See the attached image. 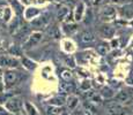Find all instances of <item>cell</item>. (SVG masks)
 Masks as SVG:
<instances>
[{
	"instance_id": "cell-26",
	"label": "cell",
	"mask_w": 133,
	"mask_h": 115,
	"mask_svg": "<svg viewBox=\"0 0 133 115\" xmlns=\"http://www.w3.org/2000/svg\"><path fill=\"white\" fill-rule=\"evenodd\" d=\"M64 103H65V98H64V97H59V96L51 100V104L55 105V106H61Z\"/></svg>"
},
{
	"instance_id": "cell-14",
	"label": "cell",
	"mask_w": 133,
	"mask_h": 115,
	"mask_svg": "<svg viewBox=\"0 0 133 115\" xmlns=\"http://www.w3.org/2000/svg\"><path fill=\"white\" fill-rule=\"evenodd\" d=\"M38 15H39V9L36 8V7H29L24 12V17L27 20H31L34 17L38 16Z\"/></svg>"
},
{
	"instance_id": "cell-5",
	"label": "cell",
	"mask_w": 133,
	"mask_h": 115,
	"mask_svg": "<svg viewBox=\"0 0 133 115\" xmlns=\"http://www.w3.org/2000/svg\"><path fill=\"white\" fill-rule=\"evenodd\" d=\"M5 106H6V108L8 109L11 113H19V112L21 111L22 101L19 97H12L8 100H6Z\"/></svg>"
},
{
	"instance_id": "cell-16",
	"label": "cell",
	"mask_w": 133,
	"mask_h": 115,
	"mask_svg": "<svg viewBox=\"0 0 133 115\" xmlns=\"http://www.w3.org/2000/svg\"><path fill=\"white\" fill-rule=\"evenodd\" d=\"M66 103H67V107L70 109H74L79 104V98L76 96H73V94H70L66 99Z\"/></svg>"
},
{
	"instance_id": "cell-12",
	"label": "cell",
	"mask_w": 133,
	"mask_h": 115,
	"mask_svg": "<svg viewBox=\"0 0 133 115\" xmlns=\"http://www.w3.org/2000/svg\"><path fill=\"white\" fill-rule=\"evenodd\" d=\"M96 51L98 54L105 55L107 53H109L110 51V44L107 42H98L96 43Z\"/></svg>"
},
{
	"instance_id": "cell-8",
	"label": "cell",
	"mask_w": 133,
	"mask_h": 115,
	"mask_svg": "<svg viewBox=\"0 0 133 115\" xmlns=\"http://www.w3.org/2000/svg\"><path fill=\"white\" fill-rule=\"evenodd\" d=\"M79 40L83 44H91V43H95L96 38H95V35L90 31V30H83L81 31V34L79 35Z\"/></svg>"
},
{
	"instance_id": "cell-15",
	"label": "cell",
	"mask_w": 133,
	"mask_h": 115,
	"mask_svg": "<svg viewBox=\"0 0 133 115\" xmlns=\"http://www.w3.org/2000/svg\"><path fill=\"white\" fill-rule=\"evenodd\" d=\"M63 30L66 35H73L74 32L78 31V25L74 23H65L63 25Z\"/></svg>"
},
{
	"instance_id": "cell-33",
	"label": "cell",
	"mask_w": 133,
	"mask_h": 115,
	"mask_svg": "<svg viewBox=\"0 0 133 115\" xmlns=\"http://www.w3.org/2000/svg\"><path fill=\"white\" fill-rule=\"evenodd\" d=\"M5 50V46H4V40H2V38L0 37V51H4Z\"/></svg>"
},
{
	"instance_id": "cell-17",
	"label": "cell",
	"mask_w": 133,
	"mask_h": 115,
	"mask_svg": "<svg viewBox=\"0 0 133 115\" xmlns=\"http://www.w3.org/2000/svg\"><path fill=\"white\" fill-rule=\"evenodd\" d=\"M121 14L123 17H125V19H127V20L133 19V9L130 8L129 5H126V6H124L123 8H121Z\"/></svg>"
},
{
	"instance_id": "cell-30",
	"label": "cell",
	"mask_w": 133,
	"mask_h": 115,
	"mask_svg": "<svg viewBox=\"0 0 133 115\" xmlns=\"http://www.w3.org/2000/svg\"><path fill=\"white\" fill-rule=\"evenodd\" d=\"M65 63L67 66H71V67H74V66H75L74 59L72 57H65Z\"/></svg>"
},
{
	"instance_id": "cell-37",
	"label": "cell",
	"mask_w": 133,
	"mask_h": 115,
	"mask_svg": "<svg viewBox=\"0 0 133 115\" xmlns=\"http://www.w3.org/2000/svg\"><path fill=\"white\" fill-rule=\"evenodd\" d=\"M0 115H8L6 113V112H4V109L1 108V107H0Z\"/></svg>"
},
{
	"instance_id": "cell-24",
	"label": "cell",
	"mask_w": 133,
	"mask_h": 115,
	"mask_svg": "<svg viewBox=\"0 0 133 115\" xmlns=\"http://www.w3.org/2000/svg\"><path fill=\"white\" fill-rule=\"evenodd\" d=\"M101 94L104 97V98H112V97L115 96V93L112 92V90L110 88H103L102 89Z\"/></svg>"
},
{
	"instance_id": "cell-29",
	"label": "cell",
	"mask_w": 133,
	"mask_h": 115,
	"mask_svg": "<svg viewBox=\"0 0 133 115\" xmlns=\"http://www.w3.org/2000/svg\"><path fill=\"white\" fill-rule=\"evenodd\" d=\"M80 88H81V90H83V91H88L89 89H90V82L87 81V80H86V81H83Z\"/></svg>"
},
{
	"instance_id": "cell-1",
	"label": "cell",
	"mask_w": 133,
	"mask_h": 115,
	"mask_svg": "<svg viewBox=\"0 0 133 115\" xmlns=\"http://www.w3.org/2000/svg\"><path fill=\"white\" fill-rule=\"evenodd\" d=\"M98 15H99V19L104 23L110 22L116 19L117 9H116V7H114L112 5H104V6L102 7V9L99 11Z\"/></svg>"
},
{
	"instance_id": "cell-3",
	"label": "cell",
	"mask_w": 133,
	"mask_h": 115,
	"mask_svg": "<svg viewBox=\"0 0 133 115\" xmlns=\"http://www.w3.org/2000/svg\"><path fill=\"white\" fill-rule=\"evenodd\" d=\"M43 38V34L39 31H35L32 32V34H30V36L28 37V39L24 42L23 44V50H30V48L35 47L36 45H38L41 43V40H42Z\"/></svg>"
},
{
	"instance_id": "cell-20",
	"label": "cell",
	"mask_w": 133,
	"mask_h": 115,
	"mask_svg": "<svg viewBox=\"0 0 133 115\" xmlns=\"http://www.w3.org/2000/svg\"><path fill=\"white\" fill-rule=\"evenodd\" d=\"M8 53L11 55H15V57H21L22 55V47L19 45H12L8 48Z\"/></svg>"
},
{
	"instance_id": "cell-31",
	"label": "cell",
	"mask_w": 133,
	"mask_h": 115,
	"mask_svg": "<svg viewBox=\"0 0 133 115\" xmlns=\"http://www.w3.org/2000/svg\"><path fill=\"white\" fill-rule=\"evenodd\" d=\"M91 4L94 6H101V5L105 4V0H91Z\"/></svg>"
},
{
	"instance_id": "cell-10",
	"label": "cell",
	"mask_w": 133,
	"mask_h": 115,
	"mask_svg": "<svg viewBox=\"0 0 133 115\" xmlns=\"http://www.w3.org/2000/svg\"><path fill=\"white\" fill-rule=\"evenodd\" d=\"M49 23V14H42L38 19H35L34 21L31 22V25L36 28H41V27H44Z\"/></svg>"
},
{
	"instance_id": "cell-19",
	"label": "cell",
	"mask_w": 133,
	"mask_h": 115,
	"mask_svg": "<svg viewBox=\"0 0 133 115\" xmlns=\"http://www.w3.org/2000/svg\"><path fill=\"white\" fill-rule=\"evenodd\" d=\"M130 98H131L130 93H129L127 91H125V90L119 91L118 93L116 94V99L119 101V103H125V101H127Z\"/></svg>"
},
{
	"instance_id": "cell-6",
	"label": "cell",
	"mask_w": 133,
	"mask_h": 115,
	"mask_svg": "<svg viewBox=\"0 0 133 115\" xmlns=\"http://www.w3.org/2000/svg\"><path fill=\"white\" fill-rule=\"evenodd\" d=\"M115 28L108 23H103L98 27V35L104 39H112L115 37Z\"/></svg>"
},
{
	"instance_id": "cell-36",
	"label": "cell",
	"mask_w": 133,
	"mask_h": 115,
	"mask_svg": "<svg viewBox=\"0 0 133 115\" xmlns=\"http://www.w3.org/2000/svg\"><path fill=\"white\" fill-rule=\"evenodd\" d=\"M21 1L23 2V4H31L34 0H21Z\"/></svg>"
},
{
	"instance_id": "cell-4",
	"label": "cell",
	"mask_w": 133,
	"mask_h": 115,
	"mask_svg": "<svg viewBox=\"0 0 133 115\" xmlns=\"http://www.w3.org/2000/svg\"><path fill=\"white\" fill-rule=\"evenodd\" d=\"M0 66L6 67L8 69H14L20 67V61L14 57L9 55H0Z\"/></svg>"
},
{
	"instance_id": "cell-18",
	"label": "cell",
	"mask_w": 133,
	"mask_h": 115,
	"mask_svg": "<svg viewBox=\"0 0 133 115\" xmlns=\"http://www.w3.org/2000/svg\"><path fill=\"white\" fill-rule=\"evenodd\" d=\"M45 113L46 115H61V108L59 106H48L45 108Z\"/></svg>"
},
{
	"instance_id": "cell-25",
	"label": "cell",
	"mask_w": 133,
	"mask_h": 115,
	"mask_svg": "<svg viewBox=\"0 0 133 115\" xmlns=\"http://www.w3.org/2000/svg\"><path fill=\"white\" fill-rule=\"evenodd\" d=\"M49 35L51 36L52 38H59L60 37V30L58 27H53L50 29V31H49Z\"/></svg>"
},
{
	"instance_id": "cell-2",
	"label": "cell",
	"mask_w": 133,
	"mask_h": 115,
	"mask_svg": "<svg viewBox=\"0 0 133 115\" xmlns=\"http://www.w3.org/2000/svg\"><path fill=\"white\" fill-rule=\"evenodd\" d=\"M20 73L14 69H7L5 70L4 74V82H5V86L6 88H12L15 84L19 83L20 81Z\"/></svg>"
},
{
	"instance_id": "cell-39",
	"label": "cell",
	"mask_w": 133,
	"mask_h": 115,
	"mask_svg": "<svg viewBox=\"0 0 133 115\" xmlns=\"http://www.w3.org/2000/svg\"><path fill=\"white\" fill-rule=\"evenodd\" d=\"M125 115H133V113H126Z\"/></svg>"
},
{
	"instance_id": "cell-23",
	"label": "cell",
	"mask_w": 133,
	"mask_h": 115,
	"mask_svg": "<svg viewBox=\"0 0 133 115\" xmlns=\"http://www.w3.org/2000/svg\"><path fill=\"white\" fill-rule=\"evenodd\" d=\"M11 19H12V9L7 7V8H5L4 14H2V20H4L5 23H7L11 21Z\"/></svg>"
},
{
	"instance_id": "cell-28",
	"label": "cell",
	"mask_w": 133,
	"mask_h": 115,
	"mask_svg": "<svg viewBox=\"0 0 133 115\" xmlns=\"http://www.w3.org/2000/svg\"><path fill=\"white\" fill-rule=\"evenodd\" d=\"M25 108H27V112L29 115H37L36 108H35L32 105H30L29 103H25Z\"/></svg>"
},
{
	"instance_id": "cell-35",
	"label": "cell",
	"mask_w": 133,
	"mask_h": 115,
	"mask_svg": "<svg viewBox=\"0 0 133 115\" xmlns=\"http://www.w3.org/2000/svg\"><path fill=\"white\" fill-rule=\"evenodd\" d=\"M2 77H4V74H2V71H1V69H0V89H1V83H2Z\"/></svg>"
},
{
	"instance_id": "cell-13",
	"label": "cell",
	"mask_w": 133,
	"mask_h": 115,
	"mask_svg": "<svg viewBox=\"0 0 133 115\" xmlns=\"http://www.w3.org/2000/svg\"><path fill=\"white\" fill-rule=\"evenodd\" d=\"M9 4L12 5V7L14 8V12L16 14V16H21L23 14V5L21 4L20 0H9Z\"/></svg>"
},
{
	"instance_id": "cell-7",
	"label": "cell",
	"mask_w": 133,
	"mask_h": 115,
	"mask_svg": "<svg viewBox=\"0 0 133 115\" xmlns=\"http://www.w3.org/2000/svg\"><path fill=\"white\" fill-rule=\"evenodd\" d=\"M108 112L110 115H125L127 113V109L121 104L114 103L108 105Z\"/></svg>"
},
{
	"instance_id": "cell-11",
	"label": "cell",
	"mask_w": 133,
	"mask_h": 115,
	"mask_svg": "<svg viewBox=\"0 0 133 115\" xmlns=\"http://www.w3.org/2000/svg\"><path fill=\"white\" fill-rule=\"evenodd\" d=\"M74 90H75V86H74V84L71 83V82L64 81L59 85V91L61 93H72V92H74Z\"/></svg>"
},
{
	"instance_id": "cell-21",
	"label": "cell",
	"mask_w": 133,
	"mask_h": 115,
	"mask_svg": "<svg viewBox=\"0 0 133 115\" xmlns=\"http://www.w3.org/2000/svg\"><path fill=\"white\" fill-rule=\"evenodd\" d=\"M68 14H70V9H68L67 7H61L57 12V19L59 20V21H63L64 19L67 17Z\"/></svg>"
},
{
	"instance_id": "cell-40",
	"label": "cell",
	"mask_w": 133,
	"mask_h": 115,
	"mask_svg": "<svg viewBox=\"0 0 133 115\" xmlns=\"http://www.w3.org/2000/svg\"><path fill=\"white\" fill-rule=\"evenodd\" d=\"M2 14H4V13H2L1 11H0V17H1V15H2Z\"/></svg>"
},
{
	"instance_id": "cell-22",
	"label": "cell",
	"mask_w": 133,
	"mask_h": 115,
	"mask_svg": "<svg viewBox=\"0 0 133 115\" xmlns=\"http://www.w3.org/2000/svg\"><path fill=\"white\" fill-rule=\"evenodd\" d=\"M22 65H23V67H25L27 69H29V70L36 68V62L29 60L28 58H22Z\"/></svg>"
},
{
	"instance_id": "cell-32",
	"label": "cell",
	"mask_w": 133,
	"mask_h": 115,
	"mask_svg": "<svg viewBox=\"0 0 133 115\" xmlns=\"http://www.w3.org/2000/svg\"><path fill=\"white\" fill-rule=\"evenodd\" d=\"M130 0H111L112 4H124V2H129Z\"/></svg>"
},
{
	"instance_id": "cell-38",
	"label": "cell",
	"mask_w": 133,
	"mask_h": 115,
	"mask_svg": "<svg viewBox=\"0 0 133 115\" xmlns=\"http://www.w3.org/2000/svg\"><path fill=\"white\" fill-rule=\"evenodd\" d=\"M6 4V0H0V5H5Z\"/></svg>"
},
{
	"instance_id": "cell-41",
	"label": "cell",
	"mask_w": 133,
	"mask_h": 115,
	"mask_svg": "<svg viewBox=\"0 0 133 115\" xmlns=\"http://www.w3.org/2000/svg\"><path fill=\"white\" fill-rule=\"evenodd\" d=\"M131 76H132V77H133V73H132V75H131Z\"/></svg>"
},
{
	"instance_id": "cell-34",
	"label": "cell",
	"mask_w": 133,
	"mask_h": 115,
	"mask_svg": "<svg viewBox=\"0 0 133 115\" xmlns=\"http://www.w3.org/2000/svg\"><path fill=\"white\" fill-rule=\"evenodd\" d=\"M57 1H59V2H66V4H72V2H74L75 0H57Z\"/></svg>"
},
{
	"instance_id": "cell-9",
	"label": "cell",
	"mask_w": 133,
	"mask_h": 115,
	"mask_svg": "<svg viewBox=\"0 0 133 115\" xmlns=\"http://www.w3.org/2000/svg\"><path fill=\"white\" fill-rule=\"evenodd\" d=\"M85 13V4L82 1L78 2L75 6V11H74V21H81Z\"/></svg>"
},
{
	"instance_id": "cell-27",
	"label": "cell",
	"mask_w": 133,
	"mask_h": 115,
	"mask_svg": "<svg viewBox=\"0 0 133 115\" xmlns=\"http://www.w3.org/2000/svg\"><path fill=\"white\" fill-rule=\"evenodd\" d=\"M60 76H61V78H63V81L70 82V80H72V73H71L70 70H63Z\"/></svg>"
}]
</instances>
